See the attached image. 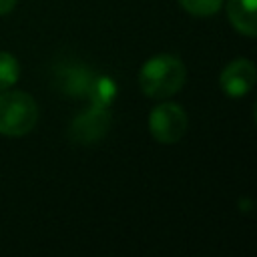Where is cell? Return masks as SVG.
I'll list each match as a JSON object with an SVG mask.
<instances>
[{"label": "cell", "mask_w": 257, "mask_h": 257, "mask_svg": "<svg viewBox=\"0 0 257 257\" xmlns=\"http://www.w3.org/2000/svg\"><path fill=\"white\" fill-rule=\"evenodd\" d=\"M187 78L183 60L175 54H157L139 70V86L149 98H167L181 90Z\"/></svg>", "instance_id": "1"}, {"label": "cell", "mask_w": 257, "mask_h": 257, "mask_svg": "<svg viewBox=\"0 0 257 257\" xmlns=\"http://www.w3.org/2000/svg\"><path fill=\"white\" fill-rule=\"evenodd\" d=\"M38 120L36 100L22 90H0V135L22 137Z\"/></svg>", "instance_id": "2"}, {"label": "cell", "mask_w": 257, "mask_h": 257, "mask_svg": "<svg viewBox=\"0 0 257 257\" xmlns=\"http://www.w3.org/2000/svg\"><path fill=\"white\" fill-rule=\"evenodd\" d=\"M187 112L181 104L177 102H161L151 110L149 116V128L151 135L163 143V145H173L183 139L187 133Z\"/></svg>", "instance_id": "3"}, {"label": "cell", "mask_w": 257, "mask_h": 257, "mask_svg": "<svg viewBox=\"0 0 257 257\" xmlns=\"http://www.w3.org/2000/svg\"><path fill=\"white\" fill-rule=\"evenodd\" d=\"M255 80H257V70L249 58H237L229 62L219 76L221 90L231 98L245 96L255 86Z\"/></svg>", "instance_id": "4"}, {"label": "cell", "mask_w": 257, "mask_h": 257, "mask_svg": "<svg viewBox=\"0 0 257 257\" xmlns=\"http://www.w3.org/2000/svg\"><path fill=\"white\" fill-rule=\"evenodd\" d=\"M110 124V112L108 108L100 106H88L84 112H80L72 124H70V139L80 145H90L98 141Z\"/></svg>", "instance_id": "5"}, {"label": "cell", "mask_w": 257, "mask_h": 257, "mask_svg": "<svg viewBox=\"0 0 257 257\" xmlns=\"http://www.w3.org/2000/svg\"><path fill=\"white\" fill-rule=\"evenodd\" d=\"M255 2L257 0H227V14L231 24L245 36H255Z\"/></svg>", "instance_id": "6"}, {"label": "cell", "mask_w": 257, "mask_h": 257, "mask_svg": "<svg viewBox=\"0 0 257 257\" xmlns=\"http://www.w3.org/2000/svg\"><path fill=\"white\" fill-rule=\"evenodd\" d=\"M86 98L92 106L108 108L116 98V82L106 74H92L86 88Z\"/></svg>", "instance_id": "7"}, {"label": "cell", "mask_w": 257, "mask_h": 257, "mask_svg": "<svg viewBox=\"0 0 257 257\" xmlns=\"http://www.w3.org/2000/svg\"><path fill=\"white\" fill-rule=\"evenodd\" d=\"M92 78V72L86 68H68L64 72V90L72 96H86L88 82Z\"/></svg>", "instance_id": "8"}, {"label": "cell", "mask_w": 257, "mask_h": 257, "mask_svg": "<svg viewBox=\"0 0 257 257\" xmlns=\"http://www.w3.org/2000/svg\"><path fill=\"white\" fill-rule=\"evenodd\" d=\"M18 76H20L18 60L10 52L0 50V90H6L10 86H14Z\"/></svg>", "instance_id": "9"}, {"label": "cell", "mask_w": 257, "mask_h": 257, "mask_svg": "<svg viewBox=\"0 0 257 257\" xmlns=\"http://www.w3.org/2000/svg\"><path fill=\"white\" fill-rule=\"evenodd\" d=\"M179 4L195 16H211L219 12V8L223 6V0H179Z\"/></svg>", "instance_id": "10"}, {"label": "cell", "mask_w": 257, "mask_h": 257, "mask_svg": "<svg viewBox=\"0 0 257 257\" xmlns=\"http://www.w3.org/2000/svg\"><path fill=\"white\" fill-rule=\"evenodd\" d=\"M16 6V0H0V14H8Z\"/></svg>", "instance_id": "11"}]
</instances>
